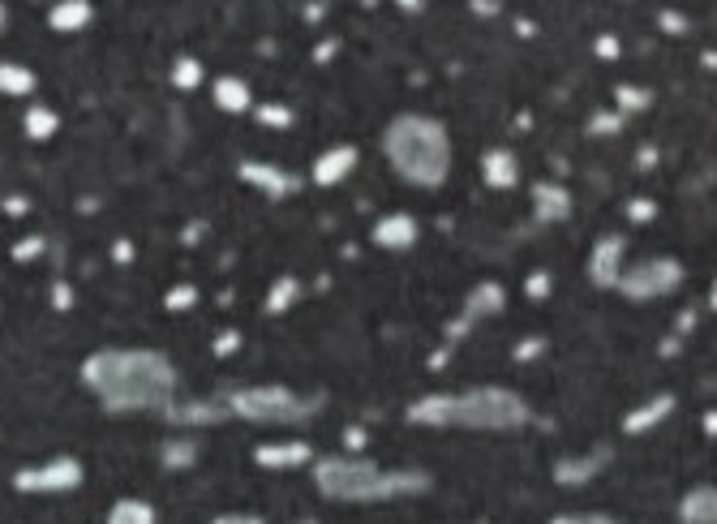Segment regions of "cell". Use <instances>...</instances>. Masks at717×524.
<instances>
[{
  "label": "cell",
  "instance_id": "5",
  "mask_svg": "<svg viewBox=\"0 0 717 524\" xmlns=\"http://www.w3.org/2000/svg\"><path fill=\"white\" fill-rule=\"evenodd\" d=\"M228 413L241 421H254V425H301L314 418V400L297 396L293 387H280V383H258V387H237L224 396Z\"/></svg>",
  "mask_w": 717,
  "mask_h": 524
},
{
  "label": "cell",
  "instance_id": "15",
  "mask_svg": "<svg viewBox=\"0 0 717 524\" xmlns=\"http://www.w3.org/2000/svg\"><path fill=\"white\" fill-rule=\"evenodd\" d=\"M674 409H679L674 391H658V396H649L645 405H636V409L623 418V434H649V430H658Z\"/></svg>",
  "mask_w": 717,
  "mask_h": 524
},
{
  "label": "cell",
  "instance_id": "21",
  "mask_svg": "<svg viewBox=\"0 0 717 524\" xmlns=\"http://www.w3.org/2000/svg\"><path fill=\"white\" fill-rule=\"evenodd\" d=\"M91 18H95V9L87 0H56L48 9V26L56 35H73V31L91 26Z\"/></svg>",
  "mask_w": 717,
  "mask_h": 524
},
{
  "label": "cell",
  "instance_id": "29",
  "mask_svg": "<svg viewBox=\"0 0 717 524\" xmlns=\"http://www.w3.org/2000/svg\"><path fill=\"white\" fill-rule=\"evenodd\" d=\"M198 306V284H172L168 293H163V310L168 315H185V310H194Z\"/></svg>",
  "mask_w": 717,
  "mask_h": 524
},
{
  "label": "cell",
  "instance_id": "12",
  "mask_svg": "<svg viewBox=\"0 0 717 524\" xmlns=\"http://www.w3.org/2000/svg\"><path fill=\"white\" fill-rule=\"evenodd\" d=\"M357 159L361 151L353 143H335V147H327L322 156L309 163V181L322 185V190H331V185H340V181H349L357 172Z\"/></svg>",
  "mask_w": 717,
  "mask_h": 524
},
{
  "label": "cell",
  "instance_id": "24",
  "mask_svg": "<svg viewBox=\"0 0 717 524\" xmlns=\"http://www.w3.org/2000/svg\"><path fill=\"white\" fill-rule=\"evenodd\" d=\"M301 293H306V284H301L297 275H275L271 288H266V297H262V310H266V315H288V310L297 306Z\"/></svg>",
  "mask_w": 717,
  "mask_h": 524
},
{
  "label": "cell",
  "instance_id": "25",
  "mask_svg": "<svg viewBox=\"0 0 717 524\" xmlns=\"http://www.w3.org/2000/svg\"><path fill=\"white\" fill-rule=\"evenodd\" d=\"M159 465L168 472H185L198 465V443L190 438V434H181V438H168L163 447H159Z\"/></svg>",
  "mask_w": 717,
  "mask_h": 524
},
{
  "label": "cell",
  "instance_id": "44",
  "mask_svg": "<svg viewBox=\"0 0 717 524\" xmlns=\"http://www.w3.org/2000/svg\"><path fill=\"white\" fill-rule=\"evenodd\" d=\"M709 306L717 310V280H714V288H709Z\"/></svg>",
  "mask_w": 717,
  "mask_h": 524
},
{
  "label": "cell",
  "instance_id": "3",
  "mask_svg": "<svg viewBox=\"0 0 717 524\" xmlns=\"http://www.w3.org/2000/svg\"><path fill=\"white\" fill-rule=\"evenodd\" d=\"M314 490L331 503H391L417 499L430 490V472L421 469H383L365 456H322L314 460Z\"/></svg>",
  "mask_w": 717,
  "mask_h": 524
},
{
  "label": "cell",
  "instance_id": "31",
  "mask_svg": "<svg viewBox=\"0 0 717 524\" xmlns=\"http://www.w3.org/2000/svg\"><path fill=\"white\" fill-rule=\"evenodd\" d=\"M623 125H627V116H623L618 107H606V112H598V116L589 121V134H593V138H602V134H618Z\"/></svg>",
  "mask_w": 717,
  "mask_h": 524
},
{
  "label": "cell",
  "instance_id": "18",
  "mask_svg": "<svg viewBox=\"0 0 717 524\" xmlns=\"http://www.w3.org/2000/svg\"><path fill=\"white\" fill-rule=\"evenodd\" d=\"M503 310V284H494V280H486V284H477L473 293H468V301H464V318L452 327V335H460L468 322H477V318H494Z\"/></svg>",
  "mask_w": 717,
  "mask_h": 524
},
{
  "label": "cell",
  "instance_id": "10",
  "mask_svg": "<svg viewBox=\"0 0 717 524\" xmlns=\"http://www.w3.org/2000/svg\"><path fill=\"white\" fill-rule=\"evenodd\" d=\"M369 241H374L378 250L400 254V250H412V246L421 241V224H417V215H409V210H387V215L374 219Z\"/></svg>",
  "mask_w": 717,
  "mask_h": 524
},
{
  "label": "cell",
  "instance_id": "4",
  "mask_svg": "<svg viewBox=\"0 0 717 524\" xmlns=\"http://www.w3.org/2000/svg\"><path fill=\"white\" fill-rule=\"evenodd\" d=\"M383 156L400 181L417 190H439L452 176V134L425 112H400L383 129Z\"/></svg>",
  "mask_w": 717,
  "mask_h": 524
},
{
  "label": "cell",
  "instance_id": "43",
  "mask_svg": "<svg viewBox=\"0 0 717 524\" xmlns=\"http://www.w3.org/2000/svg\"><path fill=\"white\" fill-rule=\"evenodd\" d=\"M705 430H709V434H717V413H709V418H705Z\"/></svg>",
  "mask_w": 717,
  "mask_h": 524
},
{
  "label": "cell",
  "instance_id": "17",
  "mask_svg": "<svg viewBox=\"0 0 717 524\" xmlns=\"http://www.w3.org/2000/svg\"><path fill=\"white\" fill-rule=\"evenodd\" d=\"M210 100L219 112H254V91H250V82L246 78H237V73H219L215 82H210Z\"/></svg>",
  "mask_w": 717,
  "mask_h": 524
},
{
  "label": "cell",
  "instance_id": "37",
  "mask_svg": "<svg viewBox=\"0 0 717 524\" xmlns=\"http://www.w3.org/2000/svg\"><path fill=\"white\" fill-rule=\"evenodd\" d=\"M210 524H266L258 512H219Z\"/></svg>",
  "mask_w": 717,
  "mask_h": 524
},
{
  "label": "cell",
  "instance_id": "14",
  "mask_svg": "<svg viewBox=\"0 0 717 524\" xmlns=\"http://www.w3.org/2000/svg\"><path fill=\"white\" fill-rule=\"evenodd\" d=\"M254 465H262V469H275V472L306 469V465H314V447H309V443H301V438L258 443V447H254Z\"/></svg>",
  "mask_w": 717,
  "mask_h": 524
},
{
  "label": "cell",
  "instance_id": "33",
  "mask_svg": "<svg viewBox=\"0 0 717 524\" xmlns=\"http://www.w3.org/2000/svg\"><path fill=\"white\" fill-rule=\"evenodd\" d=\"M44 250H48V241H44V237H22V241L13 246V259H18V262H31V259H39Z\"/></svg>",
  "mask_w": 717,
  "mask_h": 524
},
{
  "label": "cell",
  "instance_id": "2",
  "mask_svg": "<svg viewBox=\"0 0 717 524\" xmlns=\"http://www.w3.org/2000/svg\"><path fill=\"white\" fill-rule=\"evenodd\" d=\"M405 418L425 430H481L512 434L533 421L528 400L512 387H468V391H430L417 396Z\"/></svg>",
  "mask_w": 717,
  "mask_h": 524
},
{
  "label": "cell",
  "instance_id": "30",
  "mask_svg": "<svg viewBox=\"0 0 717 524\" xmlns=\"http://www.w3.org/2000/svg\"><path fill=\"white\" fill-rule=\"evenodd\" d=\"M254 116L262 125H271V129H288L297 121V112L288 104H254Z\"/></svg>",
  "mask_w": 717,
  "mask_h": 524
},
{
  "label": "cell",
  "instance_id": "13",
  "mask_svg": "<svg viewBox=\"0 0 717 524\" xmlns=\"http://www.w3.org/2000/svg\"><path fill=\"white\" fill-rule=\"evenodd\" d=\"M159 418L168 421V425H181V430H206V425H219V421L232 418V413H228L224 400H172Z\"/></svg>",
  "mask_w": 717,
  "mask_h": 524
},
{
  "label": "cell",
  "instance_id": "39",
  "mask_svg": "<svg viewBox=\"0 0 717 524\" xmlns=\"http://www.w3.org/2000/svg\"><path fill=\"white\" fill-rule=\"evenodd\" d=\"M26 210H31V203H26L22 194H9V198H4V215H13V219H22Z\"/></svg>",
  "mask_w": 717,
  "mask_h": 524
},
{
  "label": "cell",
  "instance_id": "32",
  "mask_svg": "<svg viewBox=\"0 0 717 524\" xmlns=\"http://www.w3.org/2000/svg\"><path fill=\"white\" fill-rule=\"evenodd\" d=\"M550 524H627L611 516V512H564V516H555Z\"/></svg>",
  "mask_w": 717,
  "mask_h": 524
},
{
  "label": "cell",
  "instance_id": "26",
  "mask_svg": "<svg viewBox=\"0 0 717 524\" xmlns=\"http://www.w3.org/2000/svg\"><path fill=\"white\" fill-rule=\"evenodd\" d=\"M103 524H155V508L147 499H116Z\"/></svg>",
  "mask_w": 717,
  "mask_h": 524
},
{
  "label": "cell",
  "instance_id": "45",
  "mask_svg": "<svg viewBox=\"0 0 717 524\" xmlns=\"http://www.w3.org/2000/svg\"><path fill=\"white\" fill-rule=\"evenodd\" d=\"M4 22H9V9H4V4H0V26H4Z\"/></svg>",
  "mask_w": 717,
  "mask_h": 524
},
{
  "label": "cell",
  "instance_id": "11",
  "mask_svg": "<svg viewBox=\"0 0 717 524\" xmlns=\"http://www.w3.org/2000/svg\"><path fill=\"white\" fill-rule=\"evenodd\" d=\"M611 460H615V447H589V452H580V456H564V460L555 465V481L567 486V490L589 486V481H598L602 472L611 469Z\"/></svg>",
  "mask_w": 717,
  "mask_h": 524
},
{
  "label": "cell",
  "instance_id": "9",
  "mask_svg": "<svg viewBox=\"0 0 717 524\" xmlns=\"http://www.w3.org/2000/svg\"><path fill=\"white\" fill-rule=\"evenodd\" d=\"M584 271H589V280H593L598 288H618V280H623V271H627V237H618V232L598 237L593 250H589Z\"/></svg>",
  "mask_w": 717,
  "mask_h": 524
},
{
  "label": "cell",
  "instance_id": "41",
  "mask_svg": "<svg viewBox=\"0 0 717 524\" xmlns=\"http://www.w3.org/2000/svg\"><path fill=\"white\" fill-rule=\"evenodd\" d=\"M112 259H116V262H129V259H134V246H129V241L121 237V241L112 246Z\"/></svg>",
  "mask_w": 717,
  "mask_h": 524
},
{
  "label": "cell",
  "instance_id": "7",
  "mask_svg": "<svg viewBox=\"0 0 717 524\" xmlns=\"http://www.w3.org/2000/svg\"><path fill=\"white\" fill-rule=\"evenodd\" d=\"M87 481V469L78 456H52L44 465H26L13 472L18 494H73Z\"/></svg>",
  "mask_w": 717,
  "mask_h": 524
},
{
  "label": "cell",
  "instance_id": "38",
  "mask_svg": "<svg viewBox=\"0 0 717 524\" xmlns=\"http://www.w3.org/2000/svg\"><path fill=\"white\" fill-rule=\"evenodd\" d=\"M627 215H631V219H636V224H645V219H653V215H658V207H653V203H649V198H636V203H631V207H627Z\"/></svg>",
  "mask_w": 717,
  "mask_h": 524
},
{
  "label": "cell",
  "instance_id": "42",
  "mask_svg": "<svg viewBox=\"0 0 717 524\" xmlns=\"http://www.w3.org/2000/svg\"><path fill=\"white\" fill-rule=\"evenodd\" d=\"M598 56H606V60H611V56H618V39L602 35V39H598Z\"/></svg>",
  "mask_w": 717,
  "mask_h": 524
},
{
  "label": "cell",
  "instance_id": "19",
  "mask_svg": "<svg viewBox=\"0 0 717 524\" xmlns=\"http://www.w3.org/2000/svg\"><path fill=\"white\" fill-rule=\"evenodd\" d=\"M481 181L490 190H512L515 181H520V159H515L512 147H490L481 156Z\"/></svg>",
  "mask_w": 717,
  "mask_h": 524
},
{
  "label": "cell",
  "instance_id": "20",
  "mask_svg": "<svg viewBox=\"0 0 717 524\" xmlns=\"http://www.w3.org/2000/svg\"><path fill=\"white\" fill-rule=\"evenodd\" d=\"M679 524H717V486H692L679 499Z\"/></svg>",
  "mask_w": 717,
  "mask_h": 524
},
{
  "label": "cell",
  "instance_id": "40",
  "mask_svg": "<svg viewBox=\"0 0 717 524\" xmlns=\"http://www.w3.org/2000/svg\"><path fill=\"white\" fill-rule=\"evenodd\" d=\"M542 349H546V344H542V340H524V344H520V349H515V362H533V357H537V353H542Z\"/></svg>",
  "mask_w": 717,
  "mask_h": 524
},
{
  "label": "cell",
  "instance_id": "6",
  "mask_svg": "<svg viewBox=\"0 0 717 524\" xmlns=\"http://www.w3.org/2000/svg\"><path fill=\"white\" fill-rule=\"evenodd\" d=\"M683 262L670 259V254H653V259H636L627 262L623 280H618L615 293H623L627 301H662L670 293L683 288Z\"/></svg>",
  "mask_w": 717,
  "mask_h": 524
},
{
  "label": "cell",
  "instance_id": "28",
  "mask_svg": "<svg viewBox=\"0 0 717 524\" xmlns=\"http://www.w3.org/2000/svg\"><path fill=\"white\" fill-rule=\"evenodd\" d=\"M653 104V91L649 87H631V82H618L615 87V107L627 116V112H645Z\"/></svg>",
  "mask_w": 717,
  "mask_h": 524
},
{
  "label": "cell",
  "instance_id": "23",
  "mask_svg": "<svg viewBox=\"0 0 717 524\" xmlns=\"http://www.w3.org/2000/svg\"><path fill=\"white\" fill-rule=\"evenodd\" d=\"M56 129H60V112H56V107L26 104V112H22V134H26L31 143H52Z\"/></svg>",
  "mask_w": 717,
  "mask_h": 524
},
{
  "label": "cell",
  "instance_id": "8",
  "mask_svg": "<svg viewBox=\"0 0 717 524\" xmlns=\"http://www.w3.org/2000/svg\"><path fill=\"white\" fill-rule=\"evenodd\" d=\"M237 176H241L250 190L266 194L271 203L293 198V194L306 185V176H301V172H288L284 163H271V159H241V163H237Z\"/></svg>",
  "mask_w": 717,
  "mask_h": 524
},
{
  "label": "cell",
  "instance_id": "35",
  "mask_svg": "<svg viewBox=\"0 0 717 524\" xmlns=\"http://www.w3.org/2000/svg\"><path fill=\"white\" fill-rule=\"evenodd\" d=\"M524 293L537 301V297H550V275L546 271H533L528 280H524Z\"/></svg>",
  "mask_w": 717,
  "mask_h": 524
},
{
  "label": "cell",
  "instance_id": "36",
  "mask_svg": "<svg viewBox=\"0 0 717 524\" xmlns=\"http://www.w3.org/2000/svg\"><path fill=\"white\" fill-rule=\"evenodd\" d=\"M52 306L56 310H73V288L65 280H52Z\"/></svg>",
  "mask_w": 717,
  "mask_h": 524
},
{
  "label": "cell",
  "instance_id": "27",
  "mask_svg": "<svg viewBox=\"0 0 717 524\" xmlns=\"http://www.w3.org/2000/svg\"><path fill=\"white\" fill-rule=\"evenodd\" d=\"M203 60L198 56H177L172 60V69H168V82L177 87V91H198L203 87Z\"/></svg>",
  "mask_w": 717,
  "mask_h": 524
},
{
  "label": "cell",
  "instance_id": "34",
  "mask_svg": "<svg viewBox=\"0 0 717 524\" xmlns=\"http://www.w3.org/2000/svg\"><path fill=\"white\" fill-rule=\"evenodd\" d=\"M237 349H241V331H232V327H228V331H219V335H215V349H210V353H215V357H232Z\"/></svg>",
  "mask_w": 717,
  "mask_h": 524
},
{
  "label": "cell",
  "instance_id": "16",
  "mask_svg": "<svg viewBox=\"0 0 717 524\" xmlns=\"http://www.w3.org/2000/svg\"><path fill=\"white\" fill-rule=\"evenodd\" d=\"M533 215L542 224H564L571 215V190L559 185V181H537L533 185Z\"/></svg>",
  "mask_w": 717,
  "mask_h": 524
},
{
  "label": "cell",
  "instance_id": "1",
  "mask_svg": "<svg viewBox=\"0 0 717 524\" xmlns=\"http://www.w3.org/2000/svg\"><path fill=\"white\" fill-rule=\"evenodd\" d=\"M177 366L159 349H100L82 362V387L107 413H163L177 400Z\"/></svg>",
  "mask_w": 717,
  "mask_h": 524
},
{
  "label": "cell",
  "instance_id": "22",
  "mask_svg": "<svg viewBox=\"0 0 717 524\" xmlns=\"http://www.w3.org/2000/svg\"><path fill=\"white\" fill-rule=\"evenodd\" d=\"M35 87H39V73H35L31 65H22V60H0V95H9V100H31Z\"/></svg>",
  "mask_w": 717,
  "mask_h": 524
}]
</instances>
